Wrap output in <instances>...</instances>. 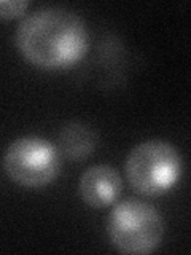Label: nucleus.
<instances>
[{"mask_svg": "<svg viewBox=\"0 0 191 255\" xmlns=\"http://www.w3.org/2000/svg\"><path fill=\"white\" fill-rule=\"evenodd\" d=\"M16 45L29 62L62 69L78 62L88 50V32L80 16L62 6H43L22 18Z\"/></svg>", "mask_w": 191, "mask_h": 255, "instance_id": "1", "label": "nucleus"}, {"mask_svg": "<svg viewBox=\"0 0 191 255\" xmlns=\"http://www.w3.org/2000/svg\"><path fill=\"white\" fill-rule=\"evenodd\" d=\"M3 169L8 177L22 187H45L59 174V150L37 135L19 137L5 150Z\"/></svg>", "mask_w": 191, "mask_h": 255, "instance_id": "4", "label": "nucleus"}, {"mask_svg": "<svg viewBox=\"0 0 191 255\" xmlns=\"http://www.w3.org/2000/svg\"><path fill=\"white\" fill-rule=\"evenodd\" d=\"M29 2H24V0H2L0 2V14L3 18H14V16H19L24 13V10H27Z\"/></svg>", "mask_w": 191, "mask_h": 255, "instance_id": "7", "label": "nucleus"}, {"mask_svg": "<svg viewBox=\"0 0 191 255\" xmlns=\"http://www.w3.org/2000/svg\"><path fill=\"white\" fill-rule=\"evenodd\" d=\"M182 156L172 143L151 139L137 143L126 158L124 169L131 187L140 195L159 196L182 175Z\"/></svg>", "mask_w": 191, "mask_h": 255, "instance_id": "3", "label": "nucleus"}, {"mask_svg": "<svg viewBox=\"0 0 191 255\" xmlns=\"http://www.w3.org/2000/svg\"><path fill=\"white\" fill-rule=\"evenodd\" d=\"M123 180L119 172L110 164H94L82 174L78 193L91 207H105L119 196Z\"/></svg>", "mask_w": 191, "mask_h": 255, "instance_id": "5", "label": "nucleus"}, {"mask_svg": "<svg viewBox=\"0 0 191 255\" xmlns=\"http://www.w3.org/2000/svg\"><path fill=\"white\" fill-rule=\"evenodd\" d=\"M107 233L110 243L121 254H150L163 241L164 222L156 207L129 198L110 211Z\"/></svg>", "mask_w": 191, "mask_h": 255, "instance_id": "2", "label": "nucleus"}, {"mask_svg": "<svg viewBox=\"0 0 191 255\" xmlns=\"http://www.w3.org/2000/svg\"><path fill=\"white\" fill-rule=\"evenodd\" d=\"M96 142L97 137L91 126L80 122H70L61 128L58 135V150L67 159L80 161L93 153Z\"/></svg>", "mask_w": 191, "mask_h": 255, "instance_id": "6", "label": "nucleus"}]
</instances>
